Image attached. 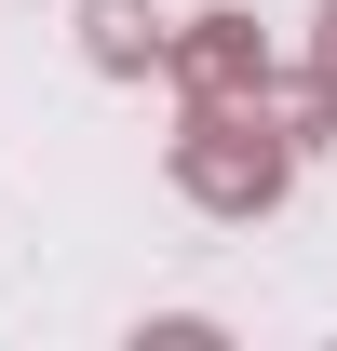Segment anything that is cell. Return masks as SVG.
I'll list each match as a JSON object with an SVG mask.
<instances>
[{
  "mask_svg": "<svg viewBox=\"0 0 337 351\" xmlns=\"http://www.w3.org/2000/svg\"><path fill=\"white\" fill-rule=\"evenodd\" d=\"M162 68H175L189 95H270V82H284L243 0H216V14H175V54H162Z\"/></svg>",
  "mask_w": 337,
  "mask_h": 351,
  "instance_id": "obj_2",
  "label": "cell"
},
{
  "mask_svg": "<svg viewBox=\"0 0 337 351\" xmlns=\"http://www.w3.org/2000/svg\"><path fill=\"white\" fill-rule=\"evenodd\" d=\"M68 14H82V54L108 68V82H149V68L175 54V27L149 14V0H68Z\"/></svg>",
  "mask_w": 337,
  "mask_h": 351,
  "instance_id": "obj_3",
  "label": "cell"
},
{
  "mask_svg": "<svg viewBox=\"0 0 337 351\" xmlns=\"http://www.w3.org/2000/svg\"><path fill=\"white\" fill-rule=\"evenodd\" d=\"M270 122H284L297 149H324V135H337V95L310 82V68H297V82H270Z\"/></svg>",
  "mask_w": 337,
  "mask_h": 351,
  "instance_id": "obj_4",
  "label": "cell"
},
{
  "mask_svg": "<svg viewBox=\"0 0 337 351\" xmlns=\"http://www.w3.org/2000/svg\"><path fill=\"white\" fill-rule=\"evenodd\" d=\"M310 82L337 95V0H324V14H310Z\"/></svg>",
  "mask_w": 337,
  "mask_h": 351,
  "instance_id": "obj_5",
  "label": "cell"
},
{
  "mask_svg": "<svg viewBox=\"0 0 337 351\" xmlns=\"http://www.w3.org/2000/svg\"><path fill=\"white\" fill-rule=\"evenodd\" d=\"M162 176L203 203V217L256 230V217L297 189V135L270 122V95H189V122L162 135Z\"/></svg>",
  "mask_w": 337,
  "mask_h": 351,
  "instance_id": "obj_1",
  "label": "cell"
}]
</instances>
